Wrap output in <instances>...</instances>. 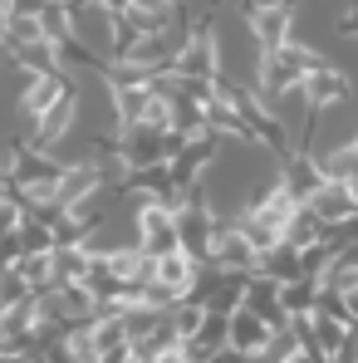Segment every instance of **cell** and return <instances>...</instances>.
I'll use <instances>...</instances> for the list:
<instances>
[{"label": "cell", "instance_id": "6da1fadb", "mask_svg": "<svg viewBox=\"0 0 358 363\" xmlns=\"http://www.w3.org/2000/svg\"><path fill=\"white\" fill-rule=\"evenodd\" d=\"M304 206H309L324 226H344L349 216H358V191L344 177H324L309 196H304Z\"/></svg>", "mask_w": 358, "mask_h": 363}, {"label": "cell", "instance_id": "7a4b0ae2", "mask_svg": "<svg viewBox=\"0 0 358 363\" xmlns=\"http://www.w3.org/2000/svg\"><path fill=\"white\" fill-rule=\"evenodd\" d=\"M138 231H142V250L147 255H167V250H177L181 245V231H177V211L167 206V201H142V211H138Z\"/></svg>", "mask_w": 358, "mask_h": 363}, {"label": "cell", "instance_id": "3957f363", "mask_svg": "<svg viewBox=\"0 0 358 363\" xmlns=\"http://www.w3.org/2000/svg\"><path fill=\"white\" fill-rule=\"evenodd\" d=\"M196 255L186 250V245H177V250H167V255H157L152 260V280L162 285V290H172L177 300H186L191 295V285H196Z\"/></svg>", "mask_w": 358, "mask_h": 363}, {"label": "cell", "instance_id": "277c9868", "mask_svg": "<svg viewBox=\"0 0 358 363\" xmlns=\"http://www.w3.org/2000/svg\"><path fill=\"white\" fill-rule=\"evenodd\" d=\"M270 319L260 314V309H250V304H240L231 309V349H236L240 359H255L260 349H265V339H270Z\"/></svg>", "mask_w": 358, "mask_h": 363}, {"label": "cell", "instance_id": "5b68a950", "mask_svg": "<svg viewBox=\"0 0 358 363\" xmlns=\"http://www.w3.org/2000/svg\"><path fill=\"white\" fill-rule=\"evenodd\" d=\"M177 74L186 79H216V35L201 25L196 35H186L177 50Z\"/></svg>", "mask_w": 358, "mask_h": 363}, {"label": "cell", "instance_id": "8992f818", "mask_svg": "<svg viewBox=\"0 0 358 363\" xmlns=\"http://www.w3.org/2000/svg\"><path fill=\"white\" fill-rule=\"evenodd\" d=\"M299 89H304V99H309V113H324V108H334V104L349 94V79H344L339 69H329V64H314V69L299 79Z\"/></svg>", "mask_w": 358, "mask_h": 363}, {"label": "cell", "instance_id": "52a82bcc", "mask_svg": "<svg viewBox=\"0 0 358 363\" xmlns=\"http://www.w3.org/2000/svg\"><path fill=\"white\" fill-rule=\"evenodd\" d=\"M211 260H216L221 270H236V275H245V270H255V265H260V250H255V241H250V236L236 226V231H216Z\"/></svg>", "mask_w": 358, "mask_h": 363}, {"label": "cell", "instance_id": "ba28073f", "mask_svg": "<svg viewBox=\"0 0 358 363\" xmlns=\"http://www.w3.org/2000/svg\"><path fill=\"white\" fill-rule=\"evenodd\" d=\"M64 94H69V89H64L60 69H55V74H35V79L25 84V94H20V118H25V123H30V118L40 123L64 99Z\"/></svg>", "mask_w": 358, "mask_h": 363}, {"label": "cell", "instance_id": "9c48e42d", "mask_svg": "<svg viewBox=\"0 0 358 363\" xmlns=\"http://www.w3.org/2000/svg\"><path fill=\"white\" fill-rule=\"evenodd\" d=\"M177 231H181V245L201 260V255H211V245H216V221H211V211L201 206V201H191L186 211H177Z\"/></svg>", "mask_w": 358, "mask_h": 363}, {"label": "cell", "instance_id": "30bf717a", "mask_svg": "<svg viewBox=\"0 0 358 363\" xmlns=\"http://www.w3.org/2000/svg\"><path fill=\"white\" fill-rule=\"evenodd\" d=\"M250 30H255V40H260L265 55L285 50L290 45V5H260V10H250Z\"/></svg>", "mask_w": 358, "mask_h": 363}, {"label": "cell", "instance_id": "8fae6325", "mask_svg": "<svg viewBox=\"0 0 358 363\" xmlns=\"http://www.w3.org/2000/svg\"><path fill=\"white\" fill-rule=\"evenodd\" d=\"M314 304H319V280H309V275L280 280V314H285V319H299V314H309Z\"/></svg>", "mask_w": 358, "mask_h": 363}, {"label": "cell", "instance_id": "7c38bea8", "mask_svg": "<svg viewBox=\"0 0 358 363\" xmlns=\"http://www.w3.org/2000/svg\"><path fill=\"white\" fill-rule=\"evenodd\" d=\"M94 265V250L89 245H69V241H55V285H69V280H84Z\"/></svg>", "mask_w": 358, "mask_h": 363}, {"label": "cell", "instance_id": "4fadbf2b", "mask_svg": "<svg viewBox=\"0 0 358 363\" xmlns=\"http://www.w3.org/2000/svg\"><path fill=\"white\" fill-rule=\"evenodd\" d=\"M99 182H104V177H99V167H64V172H60V191H55V196L74 211L79 201H89V196H94V186H99Z\"/></svg>", "mask_w": 358, "mask_h": 363}, {"label": "cell", "instance_id": "5bb4252c", "mask_svg": "<svg viewBox=\"0 0 358 363\" xmlns=\"http://www.w3.org/2000/svg\"><path fill=\"white\" fill-rule=\"evenodd\" d=\"M74 108H79V104H74V94H64L60 104H55V108H50L45 118H40L35 128H30V143H35V147L45 152V147H50V143L60 138L64 128H69V118H74Z\"/></svg>", "mask_w": 358, "mask_h": 363}, {"label": "cell", "instance_id": "9a60e30c", "mask_svg": "<svg viewBox=\"0 0 358 363\" xmlns=\"http://www.w3.org/2000/svg\"><path fill=\"white\" fill-rule=\"evenodd\" d=\"M10 265H15V270L30 280V290H45V285H55V250H20Z\"/></svg>", "mask_w": 358, "mask_h": 363}, {"label": "cell", "instance_id": "2e32d148", "mask_svg": "<svg viewBox=\"0 0 358 363\" xmlns=\"http://www.w3.org/2000/svg\"><path fill=\"white\" fill-rule=\"evenodd\" d=\"M113 108H118L123 123H142V108H147V79H142V84H118V89H113Z\"/></svg>", "mask_w": 358, "mask_h": 363}, {"label": "cell", "instance_id": "e0dca14e", "mask_svg": "<svg viewBox=\"0 0 358 363\" xmlns=\"http://www.w3.org/2000/svg\"><path fill=\"white\" fill-rule=\"evenodd\" d=\"M245 304L260 309L265 319L280 314V280H275V275H270V280H245ZM280 319H285V314H280Z\"/></svg>", "mask_w": 358, "mask_h": 363}, {"label": "cell", "instance_id": "ac0fdd59", "mask_svg": "<svg viewBox=\"0 0 358 363\" xmlns=\"http://www.w3.org/2000/svg\"><path fill=\"white\" fill-rule=\"evenodd\" d=\"M40 30H45L50 40H64V35L74 30V15H69L64 0H45V10H40Z\"/></svg>", "mask_w": 358, "mask_h": 363}, {"label": "cell", "instance_id": "d6986e66", "mask_svg": "<svg viewBox=\"0 0 358 363\" xmlns=\"http://www.w3.org/2000/svg\"><path fill=\"white\" fill-rule=\"evenodd\" d=\"M55 45H60V40H35V45H25V50H20V64L35 69V74H55Z\"/></svg>", "mask_w": 358, "mask_h": 363}, {"label": "cell", "instance_id": "ffe728a7", "mask_svg": "<svg viewBox=\"0 0 358 363\" xmlns=\"http://www.w3.org/2000/svg\"><path fill=\"white\" fill-rule=\"evenodd\" d=\"M20 221H25V206H20L15 196H0V241H5V236H15V231H20Z\"/></svg>", "mask_w": 358, "mask_h": 363}, {"label": "cell", "instance_id": "44dd1931", "mask_svg": "<svg viewBox=\"0 0 358 363\" xmlns=\"http://www.w3.org/2000/svg\"><path fill=\"white\" fill-rule=\"evenodd\" d=\"M10 20H15V10H10V0H0V45L10 40Z\"/></svg>", "mask_w": 358, "mask_h": 363}, {"label": "cell", "instance_id": "7402d4cb", "mask_svg": "<svg viewBox=\"0 0 358 363\" xmlns=\"http://www.w3.org/2000/svg\"><path fill=\"white\" fill-rule=\"evenodd\" d=\"M123 363H142V359H133V354H128V359H123Z\"/></svg>", "mask_w": 358, "mask_h": 363}]
</instances>
